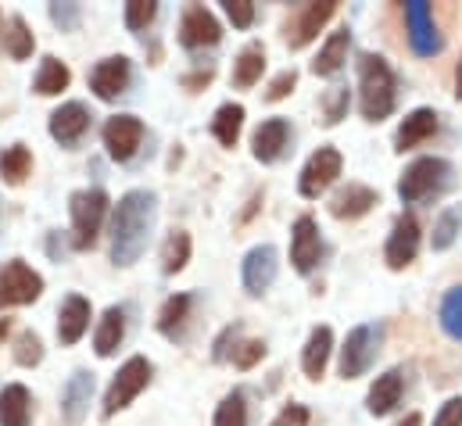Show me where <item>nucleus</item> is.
I'll return each mask as SVG.
<instances>
[{
	"label": "nucleus",
	"mask_w": 462,
	"mask_h": 426,
	"mask_svg": "<svg viewBox=\"0 0 462 426\" xmlns=\"http://www.w3.org/2000/svg\"><path fill=\"white\" fill-rule=\"evenodd\" d=\"M154 194L151 190H129L116 208L112 218V262L116 265H133L147 240H151V226H154Z\"/></svg>",
	"instance_id": "1"
},
{
	"label": "nucleus",
	"mask_w": 462,
	"mask_h": 426,
	"mask_svg": "<svg viewBox=\"0 0 462 426\" xmlns=\"http://www.w3.org/2000/svg\"><path fill=\"white\" fill-rule=\"evenodd\" d=\"M358 107L369 122H380L394 111V72L380 54L358 58Z\"/></svg>",
	"instance_id": "2"
},
{
	"label": "nucleus",
	"mask_w": 462,
	"mask_h": 426,
	"mask_svg": "<svg viewBox=\"0 0 462 426\" xmlns=\"http://www.w3.org/2000/svg\"><path fill=\"white\" fill-rule=\"evenodd\" d=\"M452 165L445 158H420L412 162L402 180H398V198L405 205H423V201H434L441 198L448 187H452Z\"/></svg>",
	"instance_id": "3"
},
{
	"label": "nucleus",
	"mask_w": 462,
	"mask_h": 426,
	"mask_svg": "<svg viewBox=\"0 0 462 426\" xmlns=\"http://www.w3.org/2000/svg\"><path fill=\"white\" fill-rule=\"evenodd\" d=\"M383 344V326L380 322H365V326H355L347 333L345 351H341V376L345 380H355L362 376L373 362H376V351Z\"/></svg>",
	"instance_id": "4"
},
{
	"label": "nucleus",
	"mask_w": 462,
	"mask_h": 426,
	"mask_svg": "<svg viewBox=\"0 0 462 426\" xmlns=\"http://www.w3.org/2000/svg\"><path fill=\"white\" fill-rule=\"evenodd\" d=\"M69 208H72V229H76L72 244L79 251L94 247V240L101 233V222H105V212H108V194L105 190H79V194H72Z\"/></svg>",
	"instance_id": "5"
},
{
	"label": "nucleus",
	"mask_w": 462,
	"mask_h": 426,
	"mask_svg": "<svg viewBox=\"0 0 462 426\" xmlns=\"http://www.w3.org/2000/svg\"><path fill=\"white\" fill-rule=\"evenodd\" d=\"M43 294V280L25 265V262H4L0 265V309L11 305H29Z\"/></svg>",
	"instance_id": "6"
},
{
	"label": "nucleus",
	"mask_w": 462,
	"mask_h": 426,
	"mask_svg": "<svg viewBox=\"0 0 462 426\" xmlns=\"http://www.w3.org/2000/svg\"><path fill=\"white\" fill-rule=\"evenodd\" d=\"M147 380H151V362H147V358H129V362L118 369L116 380H112L108 394H105V416L112 420L116 412H122V409L147 387Z\"/></svg>",
	"instance_id": "7"
},
{
	"label": "nucleus",
	"mask_w": 462,
	"mask_h": 426,
	"mask_svg": "<svg viewBox=\"0 0 462 426\" xmlns=\"http://www.w3.org/2000/svg\"><path fill=\"white\" fill-rule=\"evenodd\" d=\"M405 29H409V43H412V51H416L420 58L441 54L445 40H441V32H438V25H434L430 4H423V0L405 4Z\"/></svg>",
	"instance_id": "8"
},
{
	"label": "nucleus",
	"mask_w": 462,
	"mask_h": 426,
	"mask_svg": "<svg viewBox=\"0 0 462 426\" xmlns=\"http://www.w3.org/2000/svg\"><path fill=\"white\" fill-rule=\"evenodd\" d=\"M337 176H341V154H337L334 147H319V151L309 158V165L301 169L298 190H301V198H319Z\"/></svg>",
	"instance_id": "9"
},
{
	"label": "nucleus",
	"mask_w": 462,
	"mask_h": 426,
	"mask_svg": "<svg viewBox=\"0 0 462 426\" xmlns=\"http://www.w3.org/2000/svg\"><path fill=\"white\" fill-rule=\"evenodd\" d=\"M219 36H223V29H219V22H216V14H212L208 7H198V4H194V7L183 11V22H180V43H183L187 51L216 47Z\"/></svg>",
	"instance_id": "10"
},
{
	"label": "nucleus",
	"mask_w": 462,
	"mask_h": 426,
	"mask_svg": "<svg viewBox=\"0 0 462 426\" xmlns=\"http://www.w3.org/2000/svg\"><path fill=\"white\" fill-rule=\"evenodd\" d=\"M330 14H334V4H330V0L298 7V11L287 18V43H291L294 51H301L305 43H312V40H316V32L323 29V22H327Z\"/></svg>",
	"instance_id": "11"
},
{
	"label": "nucleus",
	"mask_w": 462,
	"mask_h": 426,
	"mask_svg": "<svg viewBox=\"0 0 462 426\" xmlns=\"http://www.w3.org/2000/svg\"><path fill=\"white\" fill-rule=\"evenodd\" d=\"M323 255V240H319V226L312 215H301L294 222V236H291V262L298 273H312L316 262Z\"/></svg>",
	"instance_id": "12"
},
{
	"label": "nucleus",
	"mask_w": 462,
	"mask_h": 426,
	"mask_svg": "<svg viewBox=\"0 0 462 426\" xmlns=\"http://www.w3.org/2000/svg\"><path fill=\"white\" fill-rule=\"evenodd\" d=\"M140 140H143L140 118H133V115H116V118H108V125H105V147H108V154H112L116 162H129V158L136 154Z\"/></svg>",
	"instance_id": "13"
},
{
	"label": "nucleus",
	"mask_w": 462,
	"mask_h": 426,
	"mask_svg": "<svg viewBox=\"0 0 462 426\" xmlns=\"http://www.w3.org/2000/svg\"><path fill=\"white\" fill-rule=\"evenodd\" d=\"M416 251H420V222L412 215H402L394 222V233L387 240V251H383L387 255V265L391 269H405L416 258Z\"/></svg>",
	"instance_id": "14"
},
{
	"label": "nucleus",
	"mask_w": 462,
	"mask_h": 426,
	"mask_svg": "<svg viewBox=\"0 0 462 426\" xmlns=\"http://www.w3.org/2000/svg\"><path fill=\"white\" fill-rule=\"evenodd\" d=\"M90 129V115L83 105H61L54 115H51V136L61 144V147H76L79 136Z\"/></svg>",
	"instance_id": "15"
},
{
	"label": "nucleus",
	"mask_w": 462,
	"mask_h": 426,
	"mask_svg": "<svg viewBox=\"0 0 462 426\" xmlns=\"http://www.w3.org/2000/svg\"><path fill=\"white\" fill-rule=\"evenodd\" d=\"M125 87H129V58H108L90 72V90L101 101H116Z\"/></svg>",
	"instance_id": "16"
},
{
	"label": "nucleus",
	"mask_w": 462,
	"mask_h": 426,
	"mask_svg": "<svg viewBox=\"0 0 462 426\" xmlns=\"http://www.w3.org/2000/svg\"><path fill=\"white\" fill-rule=\"evenodd\" d=\"M273 280H276V247L262 244V247L247 251V258H244V287L251 294H262Z\"/></svg>",
	"instance_id": "17"
},
{
	"label": "nucleus",
	"mask_w": 462,
	"mask_h": 426,
	"mask_svg": "<svg viewBox=\"0 0 462 426\" xmlns=\"http://www.w3.org/2000/svg\"><path fill=\"white\" fill-rule=\"evenodd\" d=\"M90 398H94V376L87 369L72 373L69 384H65V391H61V416L69 423H79L87 416V409H90Z\"/></svg>",
	"instance_id": "18"
},
{
	"label": "nucleus",
	"mask_w": 462,
	"mask_h": 426,
	"mask_svg": "<svg viewBox=\"0 0 462 426\" xmlns=\"http://www.w3.org/2000/svg\"><path fill=\"white\" fill-rule=\"evenodd\" d=\"M287 140H291L287 118H269V122H262L258 133H254V158L265 162V165L276 162V158L287 151Z\"/></svg>",
	"instance_id": "19"
},
{
	"label": "nucleus",
	"mask_w": 462,
	"mask_h": 426,
	"mask_svg": "<svg viewBox=\"0 0 462 426\" xmlns=\"http://www.w3.org/2000/svg\"><path fill=\"white\" fill-rule=\"evenodd\" d=\"M87 326H90V301L79 298V294L65 298V301H61V320H58V337H61V344H76V340L87 333Z\"/></svg>",
	"instance_id": "20"
},
{
	"label": "nucleus",
	"mask_w": 462,
	"mask_h": 426,
	"mask_svg": "<svg viewBox=\"0 0 462 426\" xmlns=\"http://www.w3.org/2000/svg\"><path fill=\"white\" fill-rule=\"evenodd\" d=\"M438 133V115L430 111V107H416L402 125H398V151H412L416 144H423L427 136H434Z\"/></svg>",
	"instance_id": "21"
},
{
	"label": "nucleus",
	"mask_w": 462,
	"mask_h": 426,
	"mask_svg": "<svg viewBox=\"0 0 462 426\" xmlns=\"http://www.w3.org/2000/svg\"><path fill=\"white\" fill-rule=\"evenodd\" d=\"M330 347H334V333L327 326H316L309 344H305V355H301V366L309 373V380H319L323 369H327V358H330Z\"/></svg>",
	"instance_id": "22"
},
{
	"label": "nucleus",
	"mask_w": 462,
	"mask_h": 426,
	"mask_svg": "<svg viewBox=\"0 0 462 426\" xmlns=\"http://www.w3.org/2000/svg\"><path fill=\"white\" fill-rule=\"evenodd\" d=\"M373 205H376V190H369V187H362V183H347L345 190L334 198L330 212L337 215V218H358V215L369 212Z\"/></svg>",
	"instance_id": "23"
},
{
	"label": "nucleus",
	"mask_w": 462,
	"mask_h": 426,
	"mask_svg": "<svg viewBox=\"0 0 462 426\" xmlns=\"http://www.w3.org/2000/svg\"><path fill=\"white\" fill-rule=\"evenodd\" d=\"M398 402H402V373L391 369V373L376 376V384H373V391H369V412H373V416H387Z\"/></svg>",
	"instance_id": "24"
},
{
	"label": "nucleus",
	"mask_w": 462,
	"mask_h": 426,
	"mask_svg": "<svg viewBox=\"0 0 462 426\" xmlns=\"http://www.w3.org/2000/svg\"><path fill=\"white\" fill-rule=\"evenodd\" d=\"M0 426H29V391L22 384L0 391Z\"/></svg>",
	"instance_id": "25"
},
{
	"label": "nucleus",
	"mask_w": 462,
	"mask_h": 426,
	"mask_svg": "<svg viewBox=\"0 0 462 426\" xmlns=\"http://www.w3.org/2000/svg\"><path fill=\"white\" fill-rule=\"evenodd\" d=\"M262 69H265V51H262V43H247V47L236 54V61H233V83H236V87H254V83L262 79Z\"/></svg>",
	"instance_id": "26"
},
{
	"label": "nucleus",
	"mask_w": 462,
	"mask_h": 426,
	"mask_svg": "<svg viewBox=\"0 0 462 426\" xmlns=\"http://www.w3.org/2000/svg\"><path fill=\"white\" fill-rule=\"evenodd\" d=\"M347 47H351V32L341 29V32H334L327 43H323V51H319V58L312 61V72L316 76H334L341 65H345L347 58Z\"/></svg>",
	"instance_id": "27"
},
{
	"label": "nucleus",
	"mask_w": 462,
	"mask_h": 426,
	"mask_svg": "<svg viewBox=\"0 0 462 426\" xmlns=\"http://www.w3.org/2000/svg\"><path fill=\"white\" fill-rule=\"evenodd\" d=\"M122 337H125V312H122V309H108V312L101 316L97 337H94V347H97V355H101V358L116 355V347L122 344Z\"/></svg>",
	"instance_id": "28"
},
{
	"label": "nucleus",
	"mask_w": 462,
	"mask_h": 426,
	"mask_svg": "<svg viewBox=\"0 0 462 426\" xmlns=\"http://www.w3.org/2000/svg\"><path fill=\"white\" fill-rule=\"evenodd\" d=\"M190 305H194V298H190V294H176V298H169V301L162 305L158 329H162L169 340L183 337V326H187V316H190Z\"/></svg>",
	"instance_id": "29"
},
{
	"label": "nucleus",
	"mask_w": 462,
	"mask_h": 426,
	"mask_svg": "<svg viewBox=\"0 0 462 426\" xmlns=\"http://www.w3.org/2000/svg\"><path fill=\"white\" fill-rule=\"evenodd\" d=\"M69 69L58 61V58H43V65H40V72H36V94H43V97H54V94H61L65 87H69Z\"/></svg>",
	"instance_id": "30"
},
{
	"label": "nucleus",
	"mask_w": 462,
	"mask_h": 426,
	"mask_svg": "<svg viewBox=\"0 0 462 426\" xmlns=\"http://www.w3.org/2000/svg\"><path fill=\"white\" fill-rule=\"evenodd\" d=\"M240 129H244V107L240 105H223L219 111H216L212 133H216V140H219L223 147H233V144H236Z\"/></svg>",
	"instance_id": "31"
},
{
	"label": "nucleus",
	"mask_w": 462,
	"mask_h": 426,
	"mask_svg": "<svg viewBox=\"0 0 462 426\" xmlns=\"http://www.w3.org/2000/svg\"><path fill=\"white\" fill-rule=\"evenodd\" d=\"M187 262H190V236L176 229V233L165 240V247H162V269L172 276V273H180Z\"/></svg>",
	"instance_id": "32"
},
{
	"label": "nucleus",
	"mask_w": 462,
	"mask_h": 426,
	"mask_svg": "<svg viewBox=\"0 0 462 426\" xmlns=\"http://www.w3.org/2000/svg\"><path fill=\"white\" fill-rule=\"evenodd\" d=\"M29 169H32V158H29V151H25L22 144H14V147H7V151L0 154V176H4L7 183H22V180L29 176Z\"/></svg>",
	"instance_id": "33"
},
{
	"label": "nucleus",
	"mask_w": 462,
	"mask_h": 426,
	"mask_svg": "<svg viewBox=\"0 0 462 426\" xmlns=\"http://www.w3.org/2000/svg\"><path fill=\"white\" fill-rule=\"evenodd\" d=\"M4 43H7V54L14 58V61H22V58H29L32 54V32H29V25L22 22V18H11L7 22V32H4Z\"/></svg>",
	"instance_id": "34"
},
{
	"label": "nucleus",
	"mask_w": 462,
	"mask_h": 426,
	"mask_svg": "<svg viewBox=\"0 0 462 426\" xmlns=\"http://www.w3.org/2000/svg\"><path fill=\"white\" fill-rule=\"evenodd\" d=\"M441 326H445L448 337L462 340V287L445 294V301H441Z\"/></svg>",
	"instance_id": "35"
},
{
	"label": "nucleus",
	"mask_w": 462,
	"mask_h": 426,
	"mask_svg": "<svg viewBox=\"0 0 462 426\" xmlns=\"http://www.w3.org/2000/svg\"><path fill=\"white\" fill-rule=\"evenodd\" d=\"M216 426H247V405H244V394L240 391L226 394V402L216 412Z\"/></svg>",
	"instance_id": "36"
},
{
	"label": "nucleus",
	"mask_w": 462,
	"mask_h": 426,
	"mask_svg": "<svg viewBox=\"0 0 462 426\" xmlns=\"http://www.w3.org/2000/svg\"><path fill=\"white\" fill-rule=\"evenodd\" d=\"M154 14H158V4L154 0H133L125 7V25L129 29H147L154 22Z\"/></svg>",
	"instance_id": "37"
},
{
	"label": "nucleus",
	"mask_w": 462,
	"mask_h": 426,
	"mask_svg": "<svg viewBox=\"0 0 462 426\" xmlns=\"http://www.w3.org/2000/svg\"><path fill=\"white\" fill-rule=\"evenodd\" d=\"M14 358H18V366H36V362L43 358L40 337H36V333H22V337L14 340Z\"/></svg>",
	"instance_id": "38"
},
{
	"label": "nucleus",
	"mask_w": 462,
	"mask_h": 426,
	"mask_svg": "<svg viewBox=\"0 0 462 426\" xmlns=\"http://www.w3.org/2000/svg\"><path fill=\"white\" fill-rule=\"evenodd\" d=\"M456 233H459V212H445L434 226V251H445L456 244Z\"/></svg>",
	"instance_id": "39"
},
{
	"label": "nucleus",
	"mask_w": 462,
	"mask_h": 426,
	"mask_svg": "<svg viewBox=\"0 0 462 426\" xmlns=\"http://www.w3.org/2000/svg\"><path fill=\"white\" fill-rule=\"evenodd\" d=\"M262 355H265V344H262V340H244V344L233 351V362H236L240 369H251L254 362H262Z\"/></svg>",
	"instance_id": "40"
},
{
	"label": "nucleus",
	"mask_w": 462,
	"mask_h": 426,
	"mask_svg": "<svg viewBox=\"0 0 462 426\" xmlns=\"http://www.w3.org/2000/svg\"><path fill=\"white\" fill-rule=\"evenodd\" d=\"M226 14L236 29H247L254 22V4L251 0H226Z\"/></svg>",
	"instance_id": "41"
},
{
	"label": "nucleus",
	"mask_w": 462,
	"mask_h": 426,
	"mask_svg": "<svg viewBox=\"0 0 462 426\" xmlns=\"http://www.w3.org/2000/svg\"><path fill=\"white\" fill-rule=\"evenodd\" d=\"M345 111H347V90L337 87V90L327 97V118H323V122H327V125H337V122L345 118Z\"/></svg>",
	"instance_id": "42"
},
{
	"label": "nucleus",
	"mask_w": 462,
	"mask_h": 426,
	"mask_svg": "<svg viewBox=\"0 0 462 426\" xmlns=\"http://www.w3.org/2000/svg\"><path fill=\"white\" fill-rule=\"evenodd\" d=\"M51 18L61 29H76L79 25V4H51Z\"/></svg>",
	"instance_id": "43"
},
{
	"label": "nucleus",
	"mask_w": 462,
	"mask_h": 426,
	"mask_svg": "<svg viewBox=\"0 0 462 426\" xmlns=\"http://www.w3.org/2000/svg\"><path fill=\"white\" fill-rule=\"evenodd\" d=\"M294 83H298V72H280V76L269 83L265 97H269V101H283V97L294 90Z\"/></svg>",
	"instance_id": "44"
},
{
	"label": "nucleus",
	"mask_w": 462,
	"mask_h": 426,
	"mask_svg": "<svg viewBox=\"0 0 462 426\" xmlns=\"http://www.w3.org/2000/svg\"><path fill=\"white\" fill-rule=\"evenodd\" d=\"M273 426H309V409H305V405H287V409L273 420Z\"/></svg>",
	"instance_id": "45"
},
{
	"label": "nucleus",
	"mask_w": 462,
	"mask_h": 426,
	"mask_svg": "<svg viewBox=\"0 0 462 426\" xmlns=\"http://www.w3.org/2000/svg\"><path fill=\"white\" fill-rule=\"evenodd\" d=\"M434 426H462V398H452V402L438 412Z\"/></svg>",
	"instance_id": "46"
},
{
	"label": "nucleus",
	"mask_w": 462,
	"mask_h": 426,
	"mask_svg": "<svg viewBox=\"0 0 462 426\" xmlns=\"http://www.w3.org/2000/svg\"><path fill=\"white\" fill-rule=\"evenodd\" d=\"M236 329H240V326H226V329H223V337L216 340V351H212V355H216L219 362H223V358L230 355V340H233V337H236Z\"/></svg>",
	"instance_id": "47"
},
{
	"label": "nucleus",
	"mask_w": 462,
	"mask_h": 426,
	"mask_svg": "<svg viewBox=\"0 0 462 426\" xmlns=\"http://www.w3.org/2000/svg\"><path fill=\"white\" fill-rule=\"evenodd\" d=\"M208 79H212V69H205V72H194V76H187L183 83H187V87H205Z\"/></svg>",
	"instance_id": "48"
},
{
	"label": "nucleus",
	"mask_w": 462,
	"mask_h": 426,
	"mask_svg": "<svg viewBox=\"0 0 462 426\" xmlns=\"http://www.w3.org/2000/svg\"><path fill=\"white\" fill-rule=\"evenodd\" d=\"M423 420H420V412H412V416H405L402 423H394V426H420Z\"/></svg>",
	"instance_id": "49"
},
{
	"label": "nucleus",
	"mask_w": 462,
	"mask_h": 426,
	"mask_svg": "<svg viewBox=\"0 0 462 426\" xmlns=\"http://www.w3.org/2000/svg\"><path fill=\"white\" fill-rule=\"evenodd\" d=\"M456 94H459V101H462V61H459V72H456Z\"/></svg>",
	"instance_id": "50"
}]
</instances>
